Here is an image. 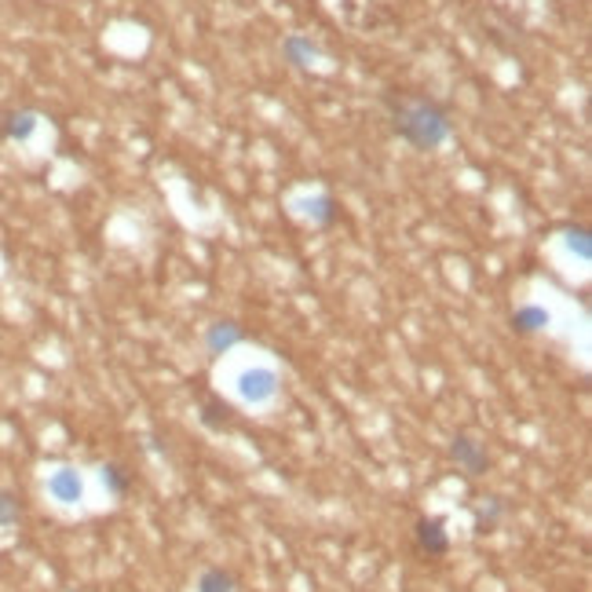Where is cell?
Wrapping results in <instances>:
<instances>
[{"label": "cell", "mask_w": 592, "mask_h": 592, "mask_svg": "<svg viewBox=\"0 0 592 592\" xmlns=\"http://www.w3.org/2000/svg\"><path fill=\"white\" fill-rule=\"evenodd\" d=\"M548 322H552V315L545 311V308H537V304H526V308H519L515 315H512V330L515 333H541V330H548Z\"/></svg>", "instance_id": "8"}, {"label": "cell", "mask_w": 592, "mask_h": 592, "mask_svg": "<svg viewBox=\"0 0 592 592\" xmlns=\"http://www.w3.org/2000/svg\"><path fill=\"white\" fill-rule=\"evenodd\" d=\"M570 249H577V252L588 260V241H585V230H570Z\"/></svg>", "instance_id": "15"}, {"label": "cell", "mask_w": 592, "mask_h": 592, "mask_svg": "<svg viewBox=\"0 0 592 592\" xmlns=\"http://www.w3.org/2000/svg\"><path fill=\"white\" fill-rule=\"evenodd\" d=\"M384 107H388L392 128L410 147H417V150H435L450 136V114H446V107H439L428 96L392 88V92H384Z\"/></svg>", "instance_id": "1"}, {"label": "cell", "mask_w": 592, "mask_h": 592, "mask_svg": "<svg viewBox=\"0 0 592 592\" xmlns=\"http://www.w3.org/2000/svg\"><path fill=\"white\" fill-rule=\"evenodd\" d=\"M238 392H241L245 403H267V399H274V392H278V377H274V370H267V366L245 370L241 381H238Z\"/></svg>", "instance_id": "3"}, {"label": "cell", "mask_w": 592, "mask_h": 592, "mask_svg": "<svg viewBox=\"0 0 592 592\" xmlns=\"http://www.w3.org/2000/svg\"><path fill=\"white\" fill-rule=\"evenodd\" d=\"M245 341V330L238 326V322H212L209 326V333H205V348L212 352V355H227L234 344H241Z\"/></svg>", "instance_id": "6"}, {"label": "cell", "mask_w": 592, "mask_h": 592, "mask_svg": "<svg viewBox=\"0 0 592 592\" xmlns=\"http://www.w3.org/2000/svg\"><path fill=\"white\" fill-rule=\"evenodd\" d=\"M19 519H23V505H19V497L8 494V490H0V530L19 526Z\"/></svg>", "instance_id": "11"}, {"label": "cell", "mask_w": 592, "mask_h": 592, "mask_svg": "<svg viewBox=\"0 0 592 592\" xmlns=\"http://www.w3.org/2000/svg\"><path fill=\"white\" fill-rule=\"evenodd\" d=\"M227 413H230L227 406H219V403H209V406L201 410V424H205V428H212V432H219V428L227 424Z\"/></svg>", "instance_id": "14"}, {"label": "cell", "mask_w": 592, "mask_h": 592, "mask_svg": "<svg viewBox=\"0 0 592 592\" xmlns=\"http://www.w3.org/2000/svg\"><path fill=\"white\" fill-rule=\"evenodd\" d=\"M308 212H311V216H315L319 223H326V227H330V223L337 219V212H333V198H330V194H322V198H315V201L308 205Z\"/></svg>", "instance_id": "13"}, {"label": "cell", "mask_w": 592, "mask_h": 592, "mask_svg": "<svg viewBox=\"0 0 592 592\" xmlns=\"http://www.w3.org/2000/svg\"><path fill=\"white\" fill-rule=\"evenodd\" d=\"M48 494L59 501V505H77L81 497H85V483H81V475H77V468H56L52 475H48Z\"/></svg>", "instance_id": "5"}, {"label": "cell", "mask_w": 592, "mask_h": 592, "mask_svg": "<svg viewBox=\"0 0 592 592\" xmlns=\"http://www.w3.org/2000/svg\"><path fill=\"white\" fill-rule=\"evenodd\" d=\"M413 534H417V545H421V552H428V556H446V552H450L446 519H439V515H424V519H417Z\"/></svg>", "instance_id": "4"}, {"label": "cell", "mask_w": 592, "mask_h": 592, "mask_svg": "<svg viewBox=\"0 0 592 592\" xmlns=\"http://www.w3.org/2000/svg\"><path fill=\"white\" fill-rule=\"evenodd\" d=\"M501 515H505V501H501V497H486V505L475 508L472 530H475V534H494L497 523H501Z\"/></svg>", "instance_id": "9"}, {"label": "cell", "mask_w": 592, "mask_h": 592, "mask_svg": "<svg viewBox=\"0 0 592 592\" xmlns=\"http://www.w3.org/2000/svg\"><path fill=\"white\" fill-rule=\"evenodd\" d=\"M103 483L114 497H125L128 494V472L121 464H103Z\"/></svg>", "instance_id": "12"}, {"label": "cell", "mask_w": 592, "mask_h": 592, "mask_svg": "<svg viewBox=\"0 0 592 592\" xmlns=\"http://www.w3.org/2000/svg\"><path fill=\"white\" fill-rule=\"evenodd\" d=\"M198 592H234V577L223 566H205L198 577Z\"/></svg>", "instance_id": "10"}, {"label": "cell", "mask_w": 592, "mask_h": 592, "mask_svg": "<svg viewBox=\"0 0 592 592\" xmlns=\"http://www.w3.org/2000/svg\"><path fill=\"white\" fill-rule=\"evenodd\" d=\"M34 128H37V114L34 110H12L5 117V125H0V136L12 139V143H26L34 136Z\"/></svg>", "instance_id": "7"}, {"label": "cell", "mask_w": 592, "mask_h": 592, "mask_svg": "<svg viewBox=\"0 0 592 592\" xmlns=\"http://www.w3.org/2000/svg\"><path fill=\"white\" fill-rule=\"evenodd\" d=\"M450 457H454V464L464 472V475H483L486 468H490V457H486V450H483V443L479 439H472L468 432H457L454 435V443H450Z\"/></svg>", "instance_id": "2"}]
</instances>
